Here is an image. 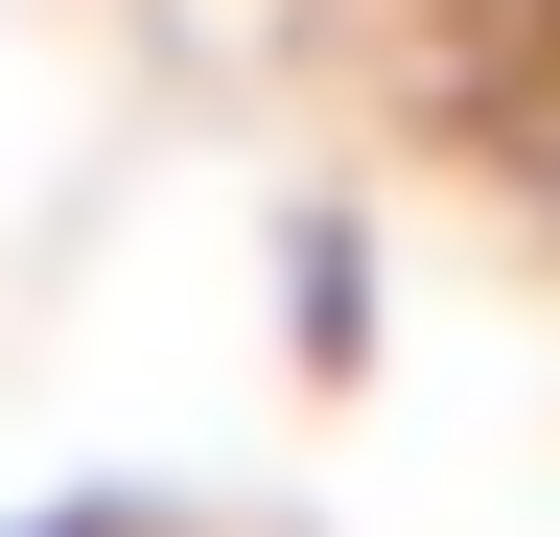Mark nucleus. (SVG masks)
Segmentation results:
<instances>
[{"label": "nucleus", "mask_w": 560, "mask_h": 537, "mask_svg": "<svg viewBox=\"0 0 560 537\" xmlns=\"http://www.w3.org/2000/svg\"><path fill=\"white\" fill-rule=\"evenodd\" d=\"M24 537H117V514H94V491H70V514H24Z\"/></svg>", "instance_id": "1"}]
</instances>
